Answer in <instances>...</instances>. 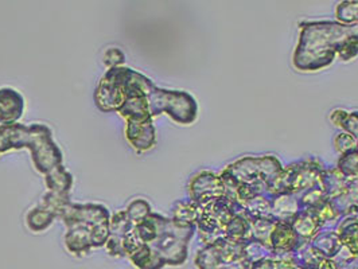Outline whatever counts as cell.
<instances>
[{"label": "cell", "instance_id": "cell-19", "mask_svg": "<svg viewBox=\"0 0 358 269\" xmlns=\"http://www.w3.org/2000/svg\"><path fill=\"white\" fill-rule=\"evenodd\" d=\"M310 244L327 259H334L342 249L340 235L336 229H322Z\"/></svg>", "mask_w": 358, "mask_h": 269}, {"label": "cell", "instance_id": "cell-18", "mask_svg": "<svg viewBox=\"0 0 358 269\" xmlns=\"http://www.w3.org/2000/svg\"><path fill=\"white\" fill-rule=\"evenodd\" d=\"M349 183L350 180H346L337 167H326L320 178V186L326 193L329 201L341 196L348 189Z\"/></svg>", "mask_w": 358, "mask_h": 269}, {"label": "cell", "instance_id": "cell-14", "mask_svg": "<svg viewBox=\"0 0 358 269\" xmlns=\"http://www.w3.org/2000/svg\"><path fill=\"white\" fill-rule=\"evenodd\" d=\"M126 138L128 143L131 144L136 151L144 152L151 150L155 142V126L151 124H138L127 122Z\"/></svg>", "mask_w": 358, "mask_h": 269}, {"label": "cell", "instance_id": "cell-20", "mask_svg": "<svg viewBox=\"0 0 358 269\" xmlns=\"http://www.w3.org/2000/svg\"><path fill=\"white\" fill-rule=\"evenodd\" d=\"M299 210L296 196L272 197V217L275 221L291 224Z\"/></svg>", "mask_w": 358, "mask_h": 269}, {"label": "cell", "instance_id": "cell-2", "mask_svg": "<svg viewBox=\"0 0 358 269\" xmlns=\"http://www.w3.org/2000/svg\"><path fill=\"white\" fill-rule=\"evenodd\" d=\"M20 148L30 150L36 171L43 175L64 164V154L53 140L52 129L45 124L0 126V155Z\"/></svg>", "mask_w": 358, "mask_h": 269}, {"label": "cell", "instance_id": "cell-27", "mask_svg": "<svg viewBox=\"0 0 358 269\" xmlns=\"http://www.w3.org/2000/svg\"><path fill=\"white\" fill-rule=\"evenodd\" d=\"M248 219L252 226V241L269 247V237L278 221L264 219V218H248Z\"/></svg>", "mask_w": 358, "mask_h": 269}, {"label": "cell", "instance_id": "cell-26", "mask_svg": "<svg viewBox=\"0 0 358 269\" xmlns=\"http://www.w3.org/2000/svg\"><path fill=\"white\" fill-rule=\"evenodd\" d=\"M244 215L248 218H264V219H273L272 217V197L268 194H262L259 197L253 198L248 203L243 206ZM275 221V219H273Z\"/></svg>", "mask_w": 358, "mask_h": 269}, {"label": "cell", "instance_id": "cell-25", "mask_svg": "<svg viewBox=\"0 0 358 269\" xmlns=\"http://www.w3.org/2000/svg\"><path fill=\"white\" fill-rule=\"evenodd\" d=\"M131 263L139 269H163L166 267L164 261L159 259L148 245L143 244L138 251L128 256Z\"/></svg>", "mask_w": 358, "mask_h": 269}, {"label": "cell", "instance_id": "cell-12", "mask_svg": "<svg viewBox=\"0 0 358 269\" xmlns=\"http://www.w3.org/2000/svg\"><path fill=\"white\" fill-rule=\"evenodd\" d=\"M302 245L299 235L292 228L289 222L278 221L271 237H269V247L272 253L278 254H291Z\"/></svg>", "mask_w": 358, "mask_h": 269}, {"label": "cell", "instance_id": "cell-31", "mask_svg": "<svg viewBox=\"0 0 358 269\" xmlns=\"http://www.w3.org/2000/svg\"><path fill=\"white\" fill-rule=\"evenodd\" d=\"M336 17L342 24H357L358 0L342 1L336 10Z\"/></svg>", "mask_w": 358, "mask_h": 269}, {"label": "cell", "instance_id": "cell-1", "mask_svg": "<svg viewBox=\"0 0 358 269\" xmlns=\"http://www.w3.org/2000/svg\"><path fill=\"white\" fill-rule=\"evenodd\" d=\"M301 38L294 54V65L299 71L314 72L329 66L343 43L358 39L357 24L340 22H307L301 24Z\"/></svg>", "mask_w": 358, "mask_h": 269}, {"label": "cell", "instance_id": "cell-3", "mask_svg": "<svg viewBox=\"0 0 358 269\" xmlns=\"http://www.w3.org/2000/svg\"><path fill=\"white\" fill-rule=\"evenodd\" d=\"M152 215L157 225V237L148 247L166 266H183L187 260L189 242L197 232V225H179L171 218Z\"/></svg>", "mask_w": 358, "mask_h": 269}, {"label": "cell", "instance_id": "cell-5", "mask_svg": "<svg viewBox=\"0 0 358 269\" xmlns=\"http://www.w3.org/2000/svg\"><path fill=\"white\" fill-rule=\"evenodd\" d=\"M151 116L167 113L174 122L183 126L193 124L197 120L198 104L196 99L183 90L162 89L154 87L148 94Z\"/></svg>", "mask_w": 358, "mask_h": 269}, {"label": "cell", "instance_id": "cell-36", "mask_svg": "<svg viewBox=\"0 0 358 269\" xmlns=\"http://www.w3.org/2000/svg\"><path fill=\"white\" fill-rule=\"evenodd\" d=\"M340 128H343L346 133L352 135L358 140V110L348 112L341 123Z\"/></svg>", "mask_w": 358, "mask_h": 269}, {"label": "cell", "instance_id": "cell-34", "mask_svg": "<svg viewBox=\"0 0 358 269\" xmlns=\"http://www.w3.org/2000/svg\"><path fill=\"white\" fill-rule=\"evenodd\" d=\"M334 147L341 155H343V154L350 152V151L357 148V139H355L352 135H349L346 132H342V133L336 136Z\"/></svg>", "mask_w": 358, "mask_h": 269}, {"label": "cell", "instance_id": "cell-11", "mask_svg": "<svg viewBox=\"0 0 358 269\" xmlns=\"http://www.w3.org/2000/svg\"><path fill=\"white\" fill-rule=\"evenodd\" d=\"M24 112V97L13 88H0V124H17Z\"/></svg>", "mask_w": 358, "mask_h": 269}, {"label": "cell", "instance_id": "cell-35", "mask_svg": "<svg viewBox=\"0 0 358 269\" xmlns=\"http://www.w3.org/2000/svg\"><path fill=\"white\" fill-rule=\"evenodd\" d=\"M126 61V55L120 50V49H116V48H110L108 49L107 52L104 53V65L108 66V69H112V68H119L124 64Z\"/></svg>", "mask_w": 358, "mask_h": 269}, {"label": "cell", "instance_id": "cell-29", "mask_svg": "<svg viewBox=\"0 0 358 269\" xmlns=\"http://www.w3.org/2000/svg\"><path fill=\"white\" fill-rule=\"evenodd\" d=\"M134 226H135V224L127 215V210H120L110 217L109 232H110V235H116V237H120L124 240V237L134 229Z\"/></svg>", "mask_w": 358, "mask_h": 269}, {"label": "cell", "instance_id": "cell-13", "mask_svg": "<svg viewBox=\"0 0 358 269\" xmlns=\"http://www.w3.org/2000/svg\"><path fill=\"white\" fill-rule=\"evenodd\" d=\"M127 122L138 124H151L152 116L148 106V94H138L128 97L123 107L117 112Z\"/></svg>", "mask_w": 358, "mask_h": 269}, {"label": "cell", "instance_id": "cell-21", "mask_svg": "<svg viewBox=\"0 0 358 269\" xmlns=\"http://www.w3.org/2000/svg\"><path fill=\"white\" fill-rule=\"evenodd\" d=\"M225 240L232 242H252L251 222L244 212L233 217L225 229Z\"/></svg>", "mask_w": 358, "mask_h": 269}, {"label": "cell", "instance_id": "cell-4", "mask_svg": "<svg viewBox=\"0 0 358 269\" xmlns=\"http://www.w3.org/2000/svg\"><path fill=\"white\" fill-rule=\"evenodd\" d=\"M324 168L321 161L313 158L291 163L269 182L266 194L269 197L301 194L320 183Z\"/></svg>", "mask_w": 358, "mask_h": 269}, {"label": "cell", "instance_id": "cell-7", "mask_svg": "<svg viewBox=\"0 0 358 269\" xmlns=\"http://www.w3.org/2000/svg\"><path fill=\"white\" fill-rule=\"evenodd\" d=\"M245 244L218 240L198 251L194 263L198 269H252L244 254Z\"/></svg>", "mask_w": 358, "mask_h": 269}, {"label": "cell", "instance_id": "cell-8", "mask_svg": "<svg viewBox=\"0 0 358 269\" xmlns=\"http://www.w3.org/2000/svg\"><path fill=\"white\" fill-rule=\"evenodd\" d=\"M282 168L283 166L278 158L266 155L245 157L229 164L225 171L231 174L238 183L268 186L269 182L282 171Z\"/></svg>", "mask_w": 358, "mask_h": 269}, {"label": "cell", "instance_id": "cell-32", "mask_svg": "<svg viewBox=\"0 0 358 269\" xmlns=\"http://www.w3.org/2000/svg\"><path fill=\"white\" fill-rule=\"evenodd\" d=\"M69 203H72L69 194H61V193H54V191L46 193L42 198V202H41V205L43 208L54 212L57 217L59 215V212L62 209H65Z\"/></svg>", "mask_w": 358, "mask_h": 269}, {"label": "cell", "instance_id": "cell-37", "mask_svg": "<svg viewBox=\"0 0 358 269\" xmlns=\"http://www.w3.org/2000/svg\"><path fill=\"white\" fill-rule=\"evenodd\" d=\"M356 150H358V140H357V148H356Z\"/></svg>", "mask_w": 358, "mask_h": 269}, {"label": "cell", "instance_id": "cell-22", "mask_svg": "<svg viewBox=\"0 0 358 269\" xmlns=\"http://www.w3.org/2000/svg\"><path fill=\"white\" fill-rule=\"evenodd\" d=\"M45 183L49 191L69 194L73 186V175L64 167V164H61L45 175Z\"/></svg>", "mask_w": 358, "mask_h": 269}, {"label": "cell", "instance_id": "cell-23", "mask_svg": "<svg viewBox=\"0 0 358 269\" xmlns=\"http://www.w3.org/2000/svg\"><path fill=\"white\" fill-rule=\"evenodd\" d=\"M173 218L179 225H197L201 208L192 199H182L173 205Z\"/></svg>", "mask_w": 358, "mask_h": 269}, {"label": "cell", "instance_id": "cell-24", "mask_svg": "<svg viewBox=\"0 0 358 269\" xmlns=\"http://www.w3.org/2000/svg\"><path fill=\"white\" fill-rule=\"evenodd\" d=\"M55 218L58 217L54 212L39 205L34 209H31L26 215V225L31 232L39 233L46 231L53 224Z\"/></svg>", "mask_w": 358, "mask_h": 269}, {"label": "cell", "instance_id": "cell-15", "mask_svg": "<svg viewBox=\"0 0 358 269\" xmlns=\"http://www.w3.org/2000/svg\"><path fill=\"white\" fill-rule=\"evenodd\" d=\"M292 228L299 235L302 244H310L313 238L323 229V225L307 210H299L291 222Z\"/></svg>", "mask_w": 358, "mask_h": 269}, {"label": "cell", "instance_id": "cell-17", "mask_svg": "<svg viewBox=\"0 0 358 269\" xmlns=\"http://www.w3.org/2000/svg\"><path fill=\"white\" fill-rule=\"evenodd\" d=\"M330 203L342 218L358 213V180H350L348 189L338 197L330 199Z\"/></svg>", "mask_w": 358, "mask_h": 269}, {"label": "cell", "instance_id": "cell-10", "mask_svg": "<svg viewBox=\"0 0 358 269\" xmlns=\"http://www.w3.org/2000/svg\"><path fill=\"white\" fill-rule=\"evenodd\" d=\"M190 199L202 209L203 206L215 202L218 198L225 197V187L220 175L212 171H201L194 175L190 184Z\"/></svg>", "mask_w": 358, "mask_h": 269}, {"label": "cell", "instance_id": "cell-28", "mask_svg": "<svg viewBox=\"0 0 358 269\" xmlns=\"http://www.w3.org/2000/svg\"><path fill=\"white\" fill-rule=\"evenodd\" d=\"M326 201H329V198L318 183L317 186L301 193V197L298 198V205L301 210H308V209L317 208L318 205H321Z\"/></svg>", "mask_w": 358, "mask_h": 269}, {"label": "cell", "instance_id": "cell-9", "mask_svg": "<svg viewBox=\"0 0 358 269\" xmlns=\"http://www.w3.org/2000/svg\"><path fill=\"white\" fill-rule=\"evenodd\" d=\"M68 228L73 225H85L90 228L109 226L110 215L104 205L100 203H69L58 215Z\"/></svg>", "mask_w": 358, "mask_h": 269}, {"label": "cell", "instance_id": "cell-6", "mask_svg": "<svg viewBox=\"0 0 358 269\" xmlns=\"http://www.w3.org/2000/svg\"><path fill=\"white\" fill-rule=\"evenodd\" d=\"M243 206L232 198L222 197L203 206L198 217L197 232L205 245L225 240V229L234 215L243 213Z\"/></svg>", "mask_w": 358, "mask_h": 269}, {"label": "cell", "instance_id": "cell-33", "mask_svg": "<svg viewBox=\"0 0 358 269\" xmlns=\"http://www.w3.org/2000/svg\"><path fill=\"white\" fill-rule=\"evenodd\" d=\"M151 206L150 203L142 199V198H138V199H134L128 208H127V215L131 218V221L136 225L139 222H142L143 219H145L148 215H151Z\"/></svg>", "mask_w": 358, "mask_h": 269}, {"label": "cell", "instance_id": "cell-16", "mask_svg": "<svg viewBox=\"0 0 358 269\" xmlns=\"http://www.w3.org/2000/svg\"><path fill=\"white\" fill-rule=\"evenodd\" d=\"M336 231L340 235L342 249L358 259V218L353 215L343 217Z\"/></svg>", "mask_w": 358, "mask_h": 269}, {"label": "cell", "instance_id": "cell-30", "mask_svg": "<svg viewBox=\"0 0 358 269\" xmlns=\"http://www.w3.org/2000/svg\"><path fill=\"white\" fill-rule=\"evenodd\" d=\"M337 168L348 180H358V150L341 155Z\"/></svg>", "mask_w": 358, "mask_h": 269}]
</instances>
